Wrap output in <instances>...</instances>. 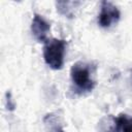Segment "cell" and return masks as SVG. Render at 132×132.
<instances>
[{"mask_svg":"<svg viewBox=\"0 0 132 132\" xmlns=\"http://www.w3.org/2000/svg\"><path fill=\"white\" fill-rule=\"evenodd\" d=\"M121 19L119 8L109 1H102L98 15V25L102 28H110Z\"/></svg>","mask_w":132,"mask_h":132,"instance_id":"obj_3","label":"cell"},{"mask_svg":"<svg viewBox=\"0 0 132 132\" xmlns=\"http://www.w3.org/2000/svg\"><path fill=\"white\" fill-rule=\"evenodd\" d=\"M67 42L64 39L48 38L43 45V59L48 67L60 70L64 65Z\"/></svg>","mask_w":132,"mask_h":132,"instance_id":"obj_2","label":"cell"},{"mask_svg":"<svg viewBox=\"0 0 132 132\" xmlns=\"http://www.w3.org/2000/svg\"><path fill=\"white\" fill-rule=\"evenodd\" d=\"M71 3H72L71 1H59V2L56 3V5H57V10H58L61 14L67 16V18H73L75 6L69 7V6L71 5ZM79 4H80V3H78L77 5H79Z\"/></svg>","mask_w":132,"mask_h":132,"instance_id":"obj_7","label":"cell"},{"mask_svg":"<svg viewBox=\"0 0 132 132\" xmlns=\"http://www.w3.org/2000/svg\"><path fill=\"white\" fill-rule=\"evenodd\" d=\"M113 121L120 132H132V117L126 113H120Z\"/></svg>","mask_w":132,"mask_h":132,"instance_id":"obj_5","label":"cell"},{"mask_svg":"<svg viewBox=\"0 0 132 132\" xmlns=\"http://www.w3.org/2000/svg\"><path fill=\"white\" fill-rule=\"evenodd\" d=\"M44 124L47 132H64L61 124L59 123V119L54 114H46L44 118Z\"/></svg>","mask_w":132,"mask_h":132,"instance_id":"obj_6","label":"cell"},{"mask_svg":"<svg viewBox=\"0 0 132 132\" xmlns=\"http://www.w3.org/2000/svg\"><path fill=\"white\" fill-rule=\"evenodd\" d=\"M51 31V24L38 13H34L31 24V32L38 42L44 43L48 38L47 35Z\"/></svg>","mask_w":132,"mask_h":132,"instance_id":"obj_4","label":"cell"},{"mask_svg":"<svg viewBox=\"0 0 132 132\" xmlns=\"http://www.w3.org/2000/svg\"><path fill=\"white\" fill-rule=\"evenodd\" d=\"M96 66L92 63L78 61L71 66L70 78L75 93L85 95L92 92L96 86Z\"/></svg>","mask_w":132,"mask_h":132,"instance_id":"obj_1","label":"cell"}]
</instances>
